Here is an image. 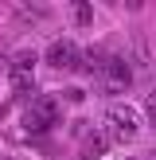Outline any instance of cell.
I'll return each instance as SVG.
<instances>
[{
  "label": "cell",
  "instance_id": "1",
  "mask_svg": "<svg viewBox=\"0 0 156 160\" xmlns=\"http://www.w3.org/2000/svg\"><path fill=\"white\" fill-rule=\"evenodd\" d=\"M140 109H133V106H125V102H117V106H109L105 109V133L113 141H137V133H140Z\"/></svg>",
  "mask_w": 156,
  "mask_h": 160
},
{
  "label": "cell",
  "instance_id": "2",
  "mask_svg": "<svg viewBox=\"0 0 156 160\" xmlns=\"http://www.w3.org/2000/svg\"><path fill=\"white\" fill-rule=\"evenodd\" d=\"M59 106H62V102L55 98V94H39V98L27 106V113H23V125H27L31 133L51 129V125H55V117H59Z\"/></svg>",
  "mask_w": 156,
  "mask_h": 160
},
{
  "label": "cell",
  "instance_id": "3",
  "mask_svg": "<svg viewBox=\"0 0 156 160\" xmlns=\"http://www.w3.org/2000/svg\"><path fill=\"white\" fill-rule=\"evenodd\" d=\"M43 59H47V67H55V70H78L82 67V47L62 35V39H55V43L43 51Z\"/></svg>",
  "mask_w": 156,
  "mask_h": 160
},
{
  "label": "cell",
  "instance_id": "4",
  "mask_svg": "<svg viewBox=\"0 0 156 160\" xmlns=\"http://www.w3.org/2000/svg\"><path fill=\"white\" fill-rule=\"evenodd\" d=\"M133 82V67L125 55H109L105 59V70H101V90L105 94H125Z\"/></svg>",
  "mask_w": 156,
  "mask_h": 160
},
{
  "label": "cell",
  "instance_id": "5",
  "mask_svg": "<svg viewBox=\"0 0 156 160\" xmlns=\"http://www.w3.org/2000/svg\"><path fill=\"white\" fill-rule=\"evenodd\" d=\"M109 133L105 129H86V137H82V160H94V156H105V148H109Z\"/></svg>",
  "mask_w": 156,
  "mask_h": 160
},
{
  "label": "cell",
  "instance_id": "6",
  "mask_svg": "<svg viewBox=\"0 0 156 160\" xmlns=\"http://www.w3.org/2000/svg\"><path fill=\"white\" fill-rule=\"evenodd\" d=\"M12 90L16 94H35V74L31 70H12Z\"/></svg>",
  "mask_w": 156,
  "mask_h": 160
},
{
  "label": "cell",
  "instance_id": "7",
  "mask_svg": "<svg viewBox=\"0 0 156 160\" xmlns=\"http://www.w3.org/2000/svg\"><path fill=\"white\" fill-rule=\"evenodd\" d=\"M12 70H31L35 74V51H16L12 55Z\"/></svg>",
  "mask_w": 156,
  "mask_h": 160
},
{
  "label": "cell",
  "instance_id": "8",
  "mask_svg": "<svg viewBox=\"0 0 156 160\" xmlns=\"http://www.w3.org/2000/svg\"><path fill=\"white\" fill-rule=\"evenodd\" d=\"M74 23H94V8L90 4H74Z\"/></svg>",
  "mask_w": 156,
  "mask_h": 160
},
{
  "label": "cell",
  "instance_id": "9",
  "mask_svg": "<svg viewBox=\"0 0 156 160\" xmlns=\"http://www.w3.org/2000/svg\"><path fill=\"white\" fill-rule=\"evenodd\" d=\"M137 62H140V67H148V62H152V55H148V43H144V39H137Z\"/></svg>",
  "mask_w": 156,
  "mask_h": 160
},
{
  "label": "cell",
  "instance_id": "10",
  "mask_svg": "<svg viewBox=\"0 0 156 160\" xmlns=\"http://www.w3.org/2000/svg\"><path fill=\"white\" fill-rule=\"evenodd\" d=\"M144 117H148V121L156 125V90L148 94V102H144Z\"/></svg>",
  "mask_w": 156,
  "mask_h": 160
}]
</instances>
